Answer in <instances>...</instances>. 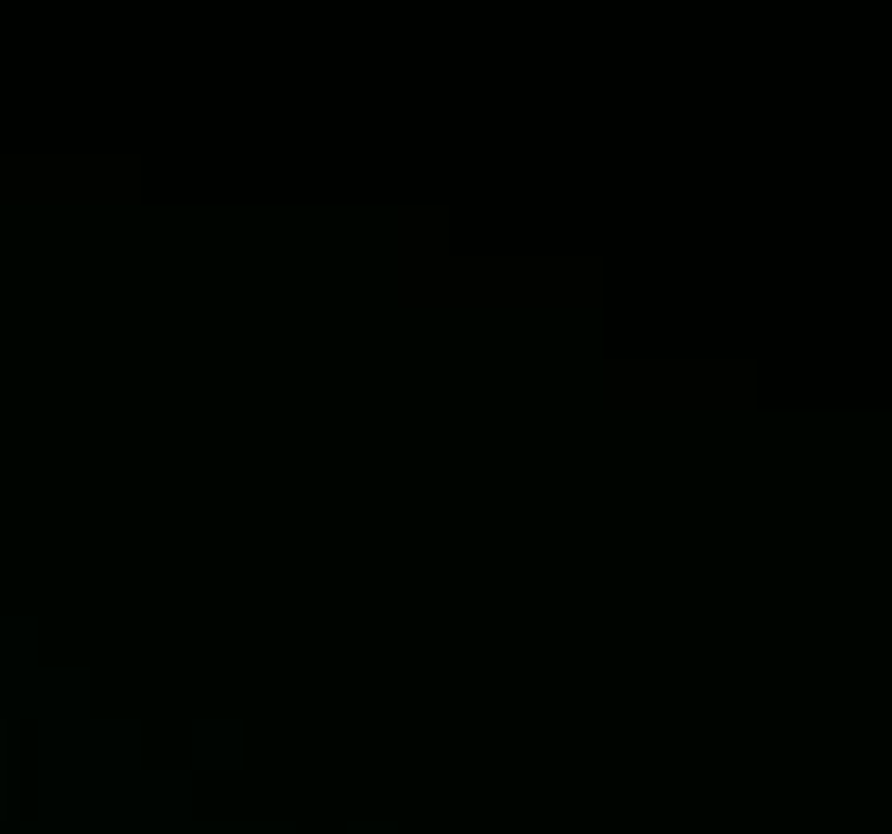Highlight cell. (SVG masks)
<instances>
[]
</instances>
